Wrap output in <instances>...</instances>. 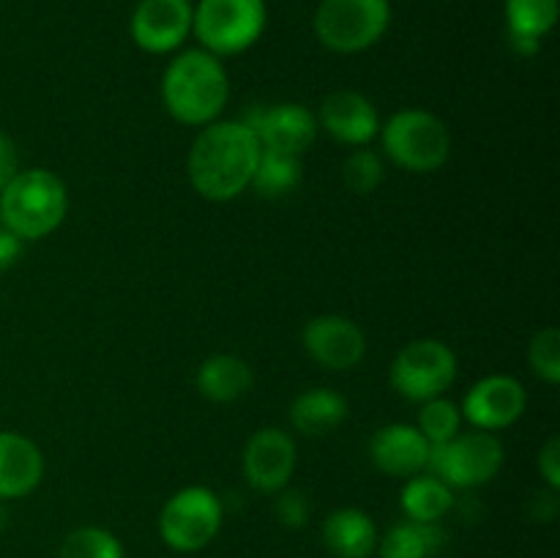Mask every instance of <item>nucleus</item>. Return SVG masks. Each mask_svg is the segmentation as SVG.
I'll use <instances>...</instances> for the list:
<instances>
[{"label":"nucleus","mask_w":560,"mask_h":558,"mask_svg":"<svg viewBox=\"0 0 560 558\" xmlns=\"http://www.w3.org/2000/svg\"><path fill=\"white\" fill-rule=\"evenodd\" d=\"M44 476V454L20 432H0V498H25Z\"/></svg>","instance_id":"17"},{"label":"nucleus","mask_w":560,"mask_h":558,"mask_svg":"<svg viewBox=\"0 0 560 558\" xmlns=\"http://www.w3.org/2000/svg\"><path fill=\"white\" fill-rule=\"evenodd\" d=\"M20 173V156H16V146L9 135L0 131V191L11 184V178Z\"/></svg>","instance_id":"31"},{"label":"nucleus","mask_w":560,"mask_h":558,"mask_svg":"<svg viewBox=\"0 0 560 558\" xmlns=\"http://www.w3.org/2000/svg\"><path fill=\"white\" fill-rule=\"evenodd\" d=\"M69 213L66 184L49 170H20L0 191V224L22 241L47 239Z\"/></svg>","instance_id":"3"},{"label":"nucleus","mask_w":560,"mask_h":558,"mask_svg":"<svg viewBox=\"0 0 560 558\" xmlns=\"http://www.w3.org/2000/svg\"><path fill=\"white\" fill-rule=\"evenodd\" d=\"M301 184V156H293V153H279V151H266L262 148L260 159H257L255 178H252V186H255L257 195L262 197H284Z\"/></svg>","instance_id":"23"},{"label":"nucleus","mask_w":560,"mask_h":558,"mask_svg":"<svg viewBox=\"0 0 560 558\" xmlns=\"http://www.w3.org/2000/svg\"><path fill=\"white\" fill-rule=\"evenodd\" d=\"M230 98V77L222 58L208 49H186L170 60L162 77L164 109L178 124L208 126L219 120Z\"/></svg>","instance_id":"2"},{"label":"nucleus","mask_w":560,"mask_h":558,"mask_svg":"<svg viewBox=\"0 0 560 558\" xmlns=\"http://www.w3.org/2000/svg\"><path fill=\"white\" fill-rule=\"evenodd\" d=\"M273 512H277L279 523L288 525V528H304L306 520H310V498H306V492L301 490H279L277 492V507H273Z\"/></svg>","instance_id":"29"},{"label":"nucleus","mask_w":560,"mask_h":558,"mask_svg":"<svg viewBox=\"0 0 560 558\" xmlns=\"http://www.w3.org/2000/svg\"><path fill=\"white\" fill-rule=\"evenodd\" d=\"M430 441L416 425H386L375 430L370 441V457L377 470L388 476H416L424 474L430 465Z\"/></svg>","instance_id":"16"},{"label":"nucleus","mask_w":560,"mask_h":558,"mask_svg":"<svg viewBox=\"0 0 560 558\" xmlns=\"http://www.w3.org/2000/svg\"><path fill=\"white\" fill-rule=\"evenodd\" d=\"M191 16V0H140L131 14V38L145 53H173L189 38Z\"/></svg>","instance_id":"12"},{"label":"nucleus","mask_w":560,"mask_h":558,"mask_svg":"<svg viewBox=\"0 0 560 558\" xmlns=\"http://www.w3.org/2000/svg\"><path fill=\"white\" fill-rule=\"evenodd\" d=\"M392 25L388 0H323L315 11V36L331 53L355 55L375 47Z\"/></svg>","instance_id":"6"},{"label":"nucleus","mask_w":560,"mask_h":558,"mask_svg":"<svg viewBox=\"0 0 560 558\" xmlns=\"http://www.w3.org/2000/svg\"><path fill=\"white\" fill-rule=\"evenodd\" d=\"M558 14V0H506L509 36L541 42L556 27Z\"/></svg>","instance_id":"24"},{"label":"nucleus","mask_w":560,"mask_h":558,"mask_svg":"<svg viewBox=\"0 0 560 558\" xmlns=\"http://www.w3.org/2000/svg\"><path fill=\"white\" fill-rule=\"evenodd\" d=\"M323 539L337 558H370L377 550L375 520L355 507L337 509L323 523Z\"/></svg>","instance_id":"18"},{"label":"nucleus","mask_w":560,"mask_h":558,"mask_svg":"<svg viewBox=\"0 0 560 558\" xmlns=\"http://www.w3.org/2000/svg\"><path fill=\"white\" fill-rule=\"evenodd\" d=\"M383 153L410 173H435L452 156V131L427 109H399L381 126Z\"/></svg>","instance_id":"4"},{"label":"nucleus","mask_w":560,"mask_h":558,"mask_svg":"<svg viewBox=\"0 0 560 558\" xmlns=\"http://www.w3.org/2000/svg\"><path fill=\"white\" fill-rule=\"evenodd\" d=\"M224 509L213 490L200 485L184 487L167 498L159 514V536L178 553H197L217 539Z\"/></svg>","instance_id":"7"},{"label":"nucleus","mask_w":560,"mask_h":558,"mask_svg":"<svg viewBox=\"0 0 560 558\" xmlns=\"http://www.w3.org/2000/svg\"><path fill=\"white\" fill-rule=\"evenodd\" d=\"M457 381V356L441 339H413L392 361V386L410 403L443 397Z\"/></svg>","instance_id":"9"},{"label":"nucleus","mask_w":560,"mask_h":558,"mask_svg":"<svg viewBox=\"0 0 560 558\" xmlns=\"http://www.w3.org/2000/svg\"><path fill=\"white\" fill-rule=\"evenodd\" d=\"M399 507L410 523H441L454 509V490L438 476L416 474L402 487Z\"/></svg>","instance_id":"21"},{"label":"nucleus","mask_w":560,"mask_h":558,"mask_svg":"<svg viewBox=\"0 0 560 558\" xmlns=\"http://www.w3.org/2000/svg\"><path fill=\"white\" fill-rule=\"evenodd\" d=\"M22 246H25V241L0 224V271H5V268H11L16 260H20Z\"/></svg>","instance_id":"32"},{"label":"nucleus","mask_w":560,"mask_h":558,"mask_svg":"<svg viewBox=\"0 0 560 558\" xmlns=\"http://www.w3.org/2000/svg\"><path fill=\"white\" fill-rule=\"evenodd\" d=\"M255 383L252 367L241 356L217 353L206 359L197 370V388L211 403H235Z\"/></svg>","instance_id":"19"},{"label":"nucleus","mask_w":560,"mask_h":558,"mask_svg":"<svg viewBox=\"0 0 560 558\" xmlns=\"http://www.w3.org/2000/svg\"><path fill=\"white\" fill-rule=\"evenodd\" d=\"M528 361L530 370L541 377L550 386L560 383V334L558 328L547 326L541 332H536V337L530 339L528 348Z\"/></svg>","instance_id":"28"},{"label":"nucleus","mask_w":560,"mask_h":558,"mask_svg":"<svg viewBox=\"0 0 560 558\" xmlns=\"http://www.w3.org/2000/svg\"><path fill=\"white\" fill-rule=\"evenodd\" d=\"M528 408L525 386L512 375H487L465 394L463 419L474 425V430H506Z\"/></svg>","instance_id":"10"},{"label":"nucleus","mask_w":560,"mask_h":558,"mask_svg":"<svg viewBox=\"0 0 560 558\" xmlns=\"http://www.w3.org/2000/svg\"><path fill=\"white\" fill-rule=\"evenodd\" d=\"M503 443L495 432L470 430L457 432L452 441L432 446L430 452V474L446 481L448 487H481L498 476L503 465Z\"/></svg>","instance_id":"8"},{"label":"nucleus","mask_w":560,"mask_h":558,"mask_svg":"<svg viewBox=\"0 0 560 558\" xmlns=\"http://www.w3.org/2000/svg\"><path fill=\"white\" fill-rule=\"evenodd\" d=\"M304 348L326 370H353L366 353V337L350 317L320 315L304 328Z\"/></svg>","instance_id":"14"},{"label":"nucleus","mask_w":560,"mask_h":558,"mask_svg":"<svg viewBox=\"0 0 560 558\" xmlns=\"http://www.w3.org/2000/svg\"><path fill=\"white\" fill-rule=\"evenodd\" d=\"M317 126L328 131L337 142L364 148L381 135V115L377 107L359 91H334L323 98Z\"/></svg>","instance_id":"15"},{"label":"nucleus","mask_w":560,"mask_h":558,"mask_svg":"<svg viewBox=\"0 0 560 558\" xmlns=\"http://www.w3.org/2000/svg\"><path fill=\"white\" fill-rule=\"evenodd\" d=\"M463 425V410L454 399L432 397L421 403L419 410V432L430 441V446H441V443L452 441Z\"/></svg>","instance_id":"26"},{"label":"nucleus","mask_w":560,"mask_h":558,"mask_svg":"<svg viewBox=\"0 0 560 558\" xmlns=\"http://www.w3.org/2000/svg\"><path fill=\"white\" fill-rule=\"evenodd\" d=\"M58 558H124V547L113 531L82 525L60 542Z\"/></svg>","instance_id":"25"},{"label":"nucleus","mask_w":560,"mask_h":558,"mask_svg":"<svg viewBox=\"0 0 560 558\" xmlns=\"http://www.w3.org/2000/svg\"><path fill=\"white\" fill-rule=\"evenodd\" d=\"M268 22L266 0H200L191 33L217 58L238 55L262 36Z\"/></svg>","instance_id":"5"},{"label":"nucleus","mask_w":560,"mask_h":558,"mask_svg":"<svg viewBox=\"0 0 560 558\" xmlns=\"http://www.w3.org/2000/svg\"><path fill=\"white\" fill-rule=\"evenodd\" d=\"M539 470L550 490H560V441L556 435L545 443L539 452Z\"/></svg>","instance_id":"30"},{"label":"nucleus","mask_w":560,"mask_h":558,"mask_svg":"<svg viewBox=\"0 0 560 558\" xmlns=\"http://www.w3.org/2000/svg\"><path fill=\"white\" fill-rule=\"evenodd\" d=\"M260 151V140L244 120L202 126L189 151L191 186L211 202L235 200L252 186Z\"/></svg>","instance_id":"1"},{"label":"nucleus","mask_w":560,"mask_h":558,"mask_svg":"<svg viewBox=\"0 0 560 558\" xmlns=\"http://www.w3.org/2000/svg\"><path fill=\"white\" fill-rule=\"evenodd\" d=\"M348 419V399L331 388H310L290 405V425L301 435H326Z\"/></svg>","instance_id":"20"},{"label":"nucleus","mask_w":560,"mask_h":558,"mask_svg":"<svg viewBox=\"0 0 560 558\" xmlns=\"http://www.w3.org/2000/svg\"><path fill=\"white\" fill-rule=\"evenodd\" d=\"M342 178L345 184H348V189L355 191V195H372V191L383 184L381 153H375L366 146L355 148V151L345 159Z\"/></svg>","instance_id":"27"},{"label":"nucleus","mask_w":560,"mask_h":558,"mask_svg":"<svg viewBox=\"0 0 560 558\" xmlns=\"http://www.w3.org/2000/svg\"><path fill=\"white\" fill-rule=\"evenodd\" d=\"M443 528L438 523H397L383 539H377L381 558H430L443 547Z\"/></svg>","instance_id":"22"},{"label":"nucleus","mask_w":560,"mask_h":558,"mask_svg":"<svg viewBox=\"0 0 560 558\" xmlns=\"http://www.w3.org/2000/svg\"><path fill=\"white\" fill-rule=\"evenodd\" d=\"M295 441L290 432L266 427L255 432L244 449V476L255 490L271 492L277 496L279 490L290 485L295 470Z\"/></svg>","instance_id":"13"},{"label":"nucleus","mask_w":560,"mask_h":558,"mask_svg":"<svg viewBox=\"0 0 560 558\" xmlns=\"http://www.w3.org/2000/svg\"><path fill=\"white\" fill-rule=\"evenodd\" d=\"M244 124L255 131L260 148L293 153V156L310 151L317 137V129H320L317 115L310 107H304V104L293 102L252 109L249 118H244Z\"/></svg>","instance_id":"11"}]
</instances>
